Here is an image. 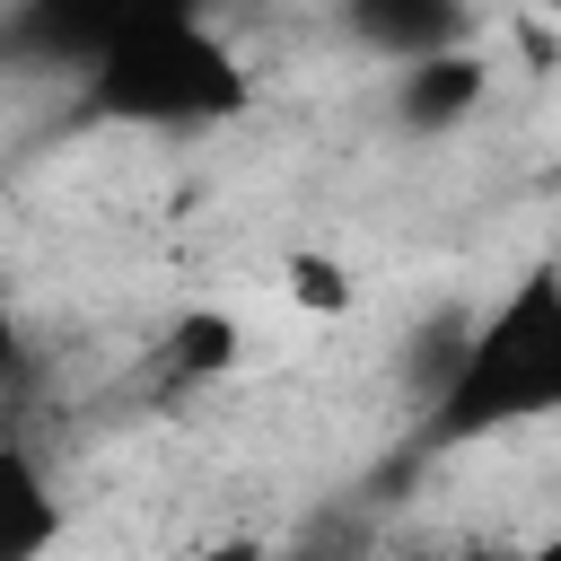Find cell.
I'll list each match as a JSON object with an SVG mask.
<instances>
[{
  "label": "cell",
  "instance_id": "obj_1",
  "mask_svg": "<svg viewBox=\"0 0 561 561\" xmlns=\"http://www.w3.org/2000/svg\"><path fill=\"white\" fill-rule=\"evenodd\" d=\"M526 421H561V280L552 263H535L491 316H473V342L447 377V394L421 412V456L526 430Z\"/></svg>",
  "mask_w": 561,
  "mask_h": 561
},
{
  "label": "cell",
  "instance_id": "obj_2",
  "mask_svg": "<svg viewBox=\"0 0 561 561\" xmlns=\"http://www.w3.org/2000/svg\"><path fill=\"white\" fill-rule=\"evenodd\" d=\"M245 105H254V79L237 44L210 35L202 18H158L79 70V114L123 131H210V123H237Z\"/></svg>",
  "mask_w": 561,
  "mask_h": 561
},
{
  "label": "cell",
  "instance_id": "obj_3",
  "mask_svg": "<svg viewBox=\"0 0 561 561\" xmlns=\"http://www.w3.org/2000/svg\"><path fill=\"white\" fill-rule=\"evenodd\" d=\"M158 18H202V0H9L0 9V61L18 70H88L123 35Z\"/></svg>",
  "mask_w": 561,
  "mask_h": 561
},
{
  "label": "cell",
  "instance_id": "obj_4",
  "mask_svg": "<svg viewBox=\"0 0 561 561\" xmlns=\"http://www.w3.org/2000/svg\"><path fill=\"white\" fill-rule=\"evenodd\" d=\"M491 96V61L482 53H465V44H438V53H421V61H394V123L412 131V140H438V131H456V123H473V105Z\"/></svg>",
  "mask_w": 561,
  "mask_h": 561
},
{
  "label": "cell",
  "instance_id": "obj_5",
  "mask_svg": "<svg viewBox=\"0 0 561 561\" xmlns=\"http://www.w3.org/2000/svg\"><path fill=\"white\" fill-rule=\"evenodd\" d=\"M61 543V500H53V473L26 438L0 430V561H35Z\"/></svg>",
  "mask_w": 561,
  "mask_h": 561
},
{
  "label": "cell",
  "instance_id": "obj_6",
  "mask_svg": "<svg viewBox=\"0 0 561 561\" xmlns=\"http://www.w3.org/2000/svg\"><path fill=\"white\" fill-rule=\"evenodd\" d=\"M342 18L377 61H421L438 44H465V0H342Z\"/></svg>",
  "mask_w": 561,
  "mask_h": 561
},
{
  "label": "cell",
  "instance_id": "obj_7",
  "mask_svg": "<svg viewBox=\"0 0 561 561\" xmlns=\"http://www.w3.org/2000/svg\"><path fill=\"white\" fill-rule=\"evenodd\" d=\"M228 359H237V316L193 307V316H175V324H167V342L149 351V394H184V386L219 377Z\"/></svg>",
  "mask_w": 561,
  "mask_h": 561
},
{
  "label": "cell",
  "instance_id": "obj_8",
  "mask_svg": "<svg viewBox=\"0 0 561 561\" xmlns=\"http://www.w3.org/2000/svg\"><path fill=\"white\" fill-rule=\"evenodd\" d=\"M465 342H473V316H465V307H438V316L403 342V386H412V403H421V412L447 394V377H456Z\"/></svg>",
  "mask_w": 561,
  "mask_h": 561
},
{
  "label": "cell",
  "instance_id": "obj_9",
  "mask_svg": "<svg viewBox=\"0 0 561 561\" xmlns=\"http://www.w3.org/2000/svg\"><path fill=\"white\" fill-rule=\"evenodd\" d=\"M35 386V342H26V324H18V307L0 298V412L18 403Z\"/></svg>",
  "mask_w": 561,
  "mask_h": 561
},
{
  "label": "cell",
  "instance_id": "obj_10",
  "mask_svg": "<svg viewBox=\"0 0 561 561\" xmlns=\"http://www.w3.org/2000/svg\"><path fill=\"white\" fill-rule=\"evenodd\" d=\"M289 289H298L307 307H324V316H333V307H351V280H342L333 263H316V254H298V263H289Z\"/></svg>",
  "mask_w": 561,
  "mask_h": 561
},
{
  "label": "cell",
  "instance_id": "obj_11",
  "mask_svg": "<svg viewBox=\"0 0 561 561\" xmlns=\"http://www.w3.org/2000/svg\"><path fill=\"white\" fill-rule=\"evenodd\" d=\"M526 9H543V18H561V0H526Z\"/></svg>",
  "mask_w": 561,
  "mask_h": 561
},
{
  "label": "cell",
  "instance_id": "obj_12",
  "mask_svg": "<svg viewBox=\"0 0 561 561\" xmlns=\"http://www.w3.org/2000/svg\"><path fill=\"white\" fill-rule=\"evenodd\" d=\"M543 552H552V561H561V535H552V543H543Z\"/></svg>",
  "mask_w": 561,
  "mask_h": 561
},
{
  "label": "cell",
  "instance_id": "obj_13",
  "mask_svg": "<svg viewBox=\"0 0 561 561\" xmlns=\"http://www.w3.org/2000/svg\"><path fill=\"white\" fill-rule=\"evenodd\" d=\"M552 280H561V254H552Z\"/></svg>",
  "mask_w": 561,
  "mask_h": 561
}]
</instances>
